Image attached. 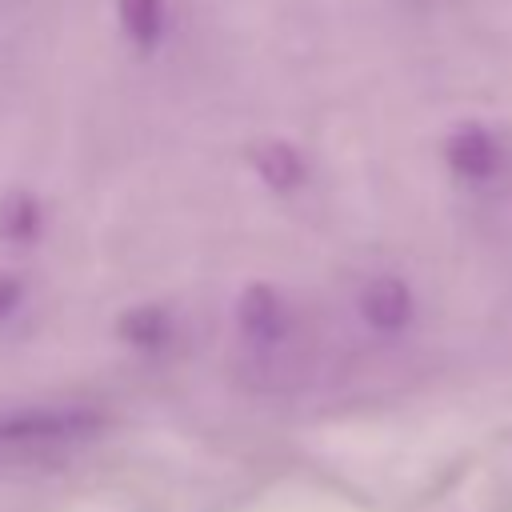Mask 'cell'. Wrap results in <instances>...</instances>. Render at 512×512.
<instances>
[{
  "mask_svg": "<svg viewBox=\"0 0 512 512\" xmlns=\"http://www.w3.org/2000/svg\"><path fill=\"white\" fill-rule=\"evenodd\" d=\"M100 416L88 408H28L0 416V456H44L88 440Z\"/></svg>",
  "mask_w": 512,
  "mask_h": 512,
  "instance_id": "1",
  "label": "cell"
},
{
  "mask_svg": "<svg viewBox=\"0 0 512 512\" xmlns=\"http://www.w3.org/2000/svg\"><path fill=\"white\" fill-rule=\"evenodd\" d=\"M444 160L452 164V172L468 176V180H484L496 172L500 164V144L492 140L488 128L480 124H460L448 140H444Z\"/></svg>",
  "mask_w": 512,
  "mask_h": 512,
  "instance_id": "2",
  "label": "cell"
},
{
  "mask_svg": "<svg viewBox=\"0 0 512 512\" xmlns=\"http://www.w3.org/2000/svg\"><path fill=\"white\" fill-rule=\"evenodd\" d=\"M360 312H364V320H368L372 328L396 332V328H404L408 316H412V292H408V284L396 280V276H376V280H368L364 292H360Z\"/></svg>",
  "mask_w": 512,
  "mask_h": 512,
  "instance_id": "3",
  "label": "cell"
},
{
  "mask_svg": "<svg viewBox=\"0 0 512 512\" xmlns=\"http://www.w3.org/2000/svg\"><path fill=\"white\" fill-rule=\"evenodd\" d=\"M252 164L260 172V180L276 192H296L308 180V160L300 148L284 144V140H264L252 148Z\"/></svg>",
  "mask_w": 512,
  "mask_h": 512,
  "instance_id": "4",
  "label": "cell"
},
{
  "mask_svg": "<svg viewBox=\"0 0 512 512\" xmlns=\"http://www.w3.org/2000/svg\"><path fill=\"white\" fill-rule=\"evenodd\" d=\"M236 320L252 340H276L284 332V304L268 284H248L236 304Z\"/></svg>",
  "mask_w": 512,
  "mask_h": 512,
  "instance_id": "5",
  "label": "cell"
},
{
  "mask_svg": "<svg viewBox=\"0 0 512 512\" xmlns=\"http://www.w3.org/2000/svg\"><path fill=\"white\" fill-rule=\"evenodd\" d=\"M44 228V204L28 188H8L0 196V236L12 244L36 240Z\"/></svg>",
  "mask_w": 512,
  "mask_h": 512,
  "instance_id": "6",
  "label": "cell"
},
{
  "mask_svg": "<svg viewBox=\"0 0 512 512\" xmlns=\"http://www.w3.org/2000/svg\"><path fill=\"white\" fill-rule=\"evenodd\" d=\"M120 336L136 348H160L172 336V316L156 304H140V308L120 316Z\"/></svg>",
  "mask_w": 512,
  "mask_h": 512,
  "instance_id": "7",
  "label": "cell"
},
{
  "mask_svg": "<svg viewBox=\"0 0 512 512\" xmlns=\"http://www.w3.org/2000/svg\"><path fill=\"white\" fill-rule=\"evenodd\" d=\"M116 16L120 28L128 32V40L136 44H156L160 28H164V0H116Z\"/></svg>",
  "mask_w": 512,
  "mask_h": 512,
  "instance_id": "8",
  "label": "cell"
},
{
  "mask_svg": "<svg viewBox=\"0 0 512 512\" xmlns=\"http://www.w3.org/2000/svg\"><path fill=\"white\" fill-rule=\"evenodd\" d=\"M20 280L16 276H0V320H8L12 312H16V304H20Z\"/></svg>",
  "mask_w": 512,
  "mask_h": 512,
  "instance_id": "9",
  "label": "cell"
}]
</instances>
